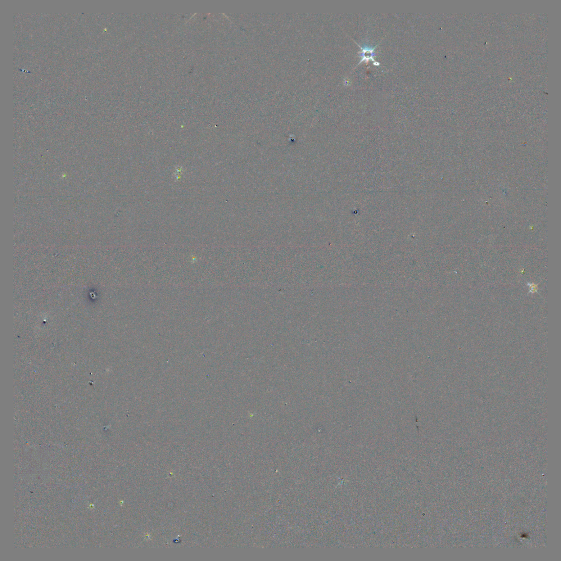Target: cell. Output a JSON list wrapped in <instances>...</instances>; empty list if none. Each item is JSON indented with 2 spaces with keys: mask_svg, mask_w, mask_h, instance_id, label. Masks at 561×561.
Masks as SVG:
<instances>
[{
  "mask_svg": "<svg viewBox=\"0 0 561 561\" xmlns=\"http://www.w3.org/2000/svg\"><path fill=\"white\" fill-rule=\"evenodd\" d=\"M356 43V42H355ZM357 45L361 48V51L359 52V56L361 58L360 62L357 64V66L360 65L361 63L365 62L366 63H368L370 60L373 62V65L375 66H379L380 63L375 60L374 58L376 57V54L374 52L375 49L378 47L380 43L374 47H370L365 45L364 46H361L359 43H356Z\"/></svg>",
  "mask_w": 561,
  "mask_h": 561,
  "instance_id": "6da1fadb",
  "label": "cell"
}]
</instances>
